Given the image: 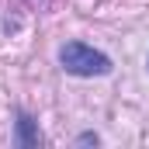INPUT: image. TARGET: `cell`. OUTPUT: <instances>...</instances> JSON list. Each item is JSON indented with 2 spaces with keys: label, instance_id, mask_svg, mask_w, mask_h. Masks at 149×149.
I'll return each instance as SVG.
<instances>
[{
  "label": "cell",
  "instance_id": "1",
  "mask_svg": "<svg viewBox=\"0 0 149 149\" xmlns=\"http://www.w3.org/2000/svg\"><path fill=\"white\" fill-rule=\"evenodd\" d=\"M59 66H63V73L80 76V80L108 76L114 70L111 56L101 52V49H94V45H87V42H66V45H59Z\"/></svg>",
  "mask_w": 149,
  "mask_h": 149
},
{
  "label": "cell",
  "instance_id": "2",
  "mask_svg": "<svg viewBox=\"0 0 149 149\" xmlns=\"http://www.w3.org/2000/svg\"><path fill=\"white\" fill-rule=\"evenodd\" d=\"M14 142H17L21 149H31V146L42 142V135H38V121L28 111H17V121H14Z\"/></svg>",
  "mask_w": 149,
  "mask_h": 149
},
{
  "label": "cell",
  "instance_id": "3",
  "mask_svg": "<svg viewBox=\"0 0 149 149\" xmlns=\"http://www.w3.org/2000/svg\"><path fill=\"white\" fill-rule=\"evenodd\" d=\"M76 146H101V135L97 132H83V135H76Z\"/></svg>",
  "mask_w": 149,
  "mask_h": 149
}]
</instances>
